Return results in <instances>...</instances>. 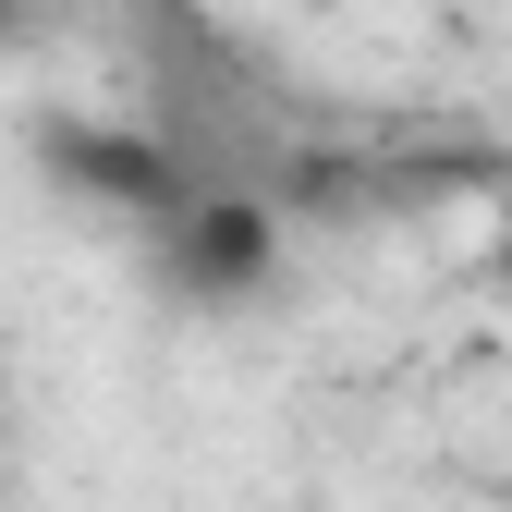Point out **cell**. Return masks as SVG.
Instances as JSON below:
<instances>
[{
    "label": "cell",
    "instance_id": "cell-1",
    "mask_svg": "<svg viewBox=\"0 0 512 512\" xmlns=\"http://www.w3.org/2000/svg\"><path fill=\"white\" fill-rule=\"evenodd\" d=\"M269 256H281V232H269L256 196H183V208L159 220V281L196 293V305L256 293V281H269Z\"/></svg>",
    "mask_w": 512,
    "mask_h": 512
}]
</instances>
